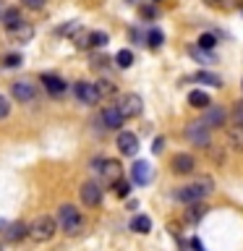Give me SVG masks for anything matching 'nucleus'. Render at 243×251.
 Instances as JSON below:
<instances>
[{
    "label": "nucleus",
    "instance_id": "f8f14e48",
    "mask_svg": "<svg viewBox=\"0 0 243 251\" xmlns=\"http://www.w3.org/2000/svg\"><path fill=\"white\" fill-rule=\"evenodd\" d=\"M39 81L45 84V89L52 94V97H63V94L68 92V84L63 81L60 76H55V74H42L39 76Z\"/></svg>",
    "mask_w": 243,
    "mask_h": 251
},
{
    "label": "nucleus",
    "instance_id": "7ed1b4c3",
    "mask_svg": "<svg viewBox=\"0 0 243 251\" xmlns=\"http://www.w3.org/2000/svg\"><path fill=\"white\" fill-rule=\"evenodd\" d=\"M55 233H58V220L50 217V215H39L34 223L29 225V235H31V241H37V243L52 241Z\"/></svg>",
    "mask_w": 243,
    "mask_h": 251
},
{
    "label": "nucleus",
    "instance_id": "4be33fe9",
    "mask_svg": "<svg viewBox=\"0 0 243 251\" xmlns=\"http://www.w3.org/2000/svg\"><path fill=\"white\" fill-rule=\"evenodd\" d=\"M194 78L199 84H207V86H222V78H219L217 74H209V71H199Z\"/></svg>",
    "mask_w": 243,
    "mask_h": 251
},
{
    "label": "nucleus",
    "instance_id": "aec40b11",
    "mask_svg": "<svg viewBox=\"0 0 243 251\" xmlns=\"http://www.w3.org/2000/svg\"><path fill=\"white\" fill-rule=\"evenodd\" d=\"M227 141H230V147L235 152H243V126H233L227 131Z\"/></svg>",
    "mask_w": 243,
    "mask_h": 251
},
{
    "label": "nucleus",
    "instance_id": "2f4dec72",
    "mask_svg": "<svg viewBox=\"0 0 243 251\" xmlns=\"http://www.w3.org/2000/svg\"><path fill=\"white\" fill-rule=\"evenodd\" d=\"M113 186H115V194L118 196H128L131 194V183H125V180H121V178H118Z\"/></svg>",
    "mask_w": 243,
    "mask_h": 251
},
{
    "label": "nucleus",
    "instance_id": "2eb2a0df",
    "mask_svg": "<svg viewBox=\"0 0 243 251\" xmlns=\"http://www.w3.org/2000/svg\"><path fill=\"white\" fill-rule=\"evenodd\" d=\"M123 121H125V118L121 115V110H118V105H110V107L102 110V126H105V128H113V131H118V128L123 126Z\"/></svg>",
    "mask_w": 243,
    "mask_h": 251
},
{
    "label": "nucleus",
    "instance_id": "f03ea898",
    "mask_svg": "<svg viewBox=\"0 0 243 251\" xmlns=\"http://www.w3.org/2000/svg\"><path fill=\"white\" fill-rule=\"evenodd\" d=\"M207 194H212V178H199L196 183L180 186L175 191V199L180 204H191V201H201Z\"/></svg>",
    "mask_w": 243,
    "mask_h": 251
},
{
    "label": "nucleus",
    "instance_id": "9d476101",
    "mask_svg": "<svg viewBox=\"0 0 243 251\" xmlns=\"http://www.w3.org/2000/svg\"><path fill=\"white\" fill-rule=\"evenodd\" d=\"M13 97L19 100V102H34L37 100V84H31V81H24V78H19V81H13Z\"/></svg>",
    "mask_w": 243,
    "mask_h": 251
},
{
    "label": "nucleus",
    "instance_id": "0eeeda50",
    "mask_svg": "<svg viewBox=\"0 0 243 251\" xmlns=\"http://www.w3.org/2000/svg\"><path fill=\"white\" fill-rule=\"evenodd\" d=\"M94 170L99 173V178L105 180V183H115L123 173L121 162H115V160H94Z\"/></svg>",
    "mask_w": 243,
    "mask_h": 251
},
{
    "label": "nucleus",
    "instance_id": "20e7f679",
    "mask_svg": "<svg viewBox=\"0 0 243 251\" xmlns=\"http://www.w3.org/2000/svg\"><path fill=\"white\" fill-rule=\"evenodd\" d=\"M73 97L81 102V105H89V107L99 105V92L92 81H76L73 84Z\"/></svg>",
    "mask_w": 243,
    "mask_h": 251
},
{
    "label": "nucleus",
    "instance_id": "b1692460",
    "mask_svg": "<svg viewBox=\"0 0 243 251\" xmlns=\"http://www.w3.org/2000/svg\"><path fill=\"white\" fill-rule=\"evenodd\" d=\"M94 86H97V92H99V100L115 94V84H110V81H94Z\"/></svg>",
    "mask_w": 243,
    "mask_h": 251
},
{
    "label": "nucleus",
    "instance_id": "1a4fd4ad",
    "mask_svg": "<svg viewBox=\"0 0 243 251\" xmlns=\"http://www.w3.org/2000/svg\"><path fill=\"white\" fill-rule=\"evenodd\" d=\"M118 110H121L123 118H136V115H141V110H144V102H141L139 94H125L121 100V105H118Z\"/></svg>",
    "mask_w": 243,
    "mask_h": 251
},
{
    "label": "nucleus",
    "instance_id": "f704fd0d",
    "mask_svg": "<svg viewBox=\"0 0 243 251\" xmlns=\"http://www.w3.org/2000/svg\"><path fill=\"white\" fill-rule=\"evenodd\" d=\"M21 3L26 5V8H31V11H39V8H42L47 0H21Z\"/></svg>",
    "mask_w": 243,
    "mask_h": 251
},
{
    "label": "nucleus",
    "instance_id": "a211bd4d",
    "mask_svg": "<svg viewBox=\"0 0 243 251\" xmlns=\"http://www.w3.org/2000/svg\"><path fill=\"white\" fill-rule=\"evenodd\" d=\"M3 233H5V238L13 243V241H21L24 235H29V225H24V223H13V225H8Z\"/></svg>",
    "mask_w": 243,
    "mask_h": 251
},
{
    "label": "nucleus",
    "instance_id": "c756f323",
    "mask_svg": "<svg viewBox=\"0 0 243 251\" xmlns=\"http://www.w3.org/2000/svg\"><path fill=\"white\" fill-rule=\"evenodd\" d=\"M191 55H194V58H199V60H204V63H215V58H212L204 47H191Z\"/></svg>",
    "mask_w": 243,
    "mask_h": 251
},
{
    "label": "nucleus",
    "instance_id": "6e6552de",
    "mask_svg": "<svg viewBox=\"0 0 243 251\" xmlns=\"http://www.w3.org/2000/svg\"><path fill=\"white\" fill-rule=\"evenodd\" d=\"M204 110H207V113H204V118H201L204 126H207V128H222L225 121H227V113H225V110L219 107V105H212V102H209Z\"/></svg>",
    "mask_w": 243,
    "mask_h": 251
},
{
    "label": "nucleus",
    "instance_id": "39448f33",
    "mask_svg": "<svg viewBox=\"0 0 243 251\" xmlns=\"http://www.w3.org/2000/svg\"><path fill=\"white\" fill-rule=\"evenodd\" d=\"M209 131L212 128H207L204 121H194V123L186 126V139L191 141L194 147H204V149H207L209 147Z\"/></svg>",
    "mask_w": 243,
    "mask_h": 251
},
{
    "label": "nucleus",
    "instance_id": "412c9836",
    "mask_svg": "<svg viewBox=\"0 0 243 251\" xmlns=\"http://www.w3.org/2000/svg\"><path fill=\"white\" fill-rule=\"evenodd\" d=\"M131 230H136V233H149L152 230V220H149L146 215H136L131 220Z\"/></svg>",
    "mask_w": 243,
    "mask_h": 251
},
{
    "label": "nucleus",
    "instance_id": "423d86ee",
    "mask_svg": "<svg viewBox=\"0 0 243 251\" xmlns=\"http://www.w3.org/2000/svg\"><path fill=\"white\" fill-rule=\"evenodd\" d=\"M78 194H81L84 207H99V204H102V196H105V191H102V186L97 183V180H86V183H81Z\"/></svg>",
    "mask_w": 243,
    "mask_h": 251
},
{
    "label": "nucleus",
    "instance_id": "dca6fc26",
    "mask_svg": "<svg viewBox=\"0 0 243 251\" xmlns=\"http://www.w3.org/2000/svg\"><path fill=\"white\" fill-rule=\"evenodd\" d=\"M21 24H24V19H21L19 8H5V11H3V26L8 31H13L16 26H21Z\"/></svg>",
    "mask_w": 243,
    "mask_h": 251
},
{
    "label": "nucleus",
    "instance_id": "ddd939ff",
    "mask_svg": "<svg viewBox=\"0 0 243 251\" xmlns=\"http://www.w3.org/2000/svg\"><path fill=\"white\" fill-rule=\"evenodd\" d=\"M131 180L139 183V186H146L149 180H152V165L144 162V160H136L133 168H131Z\"/></svg>",
    "mask_w": 243,
    "mask_h": 251
},
{
    "label": "nucleus",
    "instance_id": "bb28decb",
    "mask_svg": "<svg viewBox=\"0 0 243 251\" xmlns=\"http://www.w3.org/2000/svg\"><path fill=\"white\" fill-rule=\"evenodd\" d=\"M21 55L19 52H11V55H5V58H3V68H19L21 66Z\"/></svg>",
    "mask_w": 243,
    "mask_h": 251
},
{
    "label": "nucleus",
    "instance_id": "473e14b6",
    "mask_svg": "<svg viewBox=\"0 0 243 251\" xmlns=\"http://www.w3.org/2000/svg\"><path fill=\"white\" fill-rule=\"evenodd\" d=\"M76 47H81V50L92 47V42H89V31H78V34H76Z\"/></svg>",
    "mask_w": 243,
    "mask_h": 251
},
{
    "label": "nucleus",
    "instance_id": "4468645a",
    "mask_svg": "<svg viewBox=\"0 0 243 251\" xmlns=\"http://www.w3.org/2000/svg\"><path fill=\"white\" fill-rule=\"evenodd\" d=\"M170 168H172V173H178V176H188V173H194V168H196V160H194L191 154L180 152V154L172 157Z\"/></svg>",
    "mask_w": 243,
    "mask_h": 251
},
{
    "label": "nucleus",
    "instance_id": "6ab92c4d",
    "mask_svg": "<svg viewBox=\"0 0 243 251\" xmlns=\"http://www.w3.org/2000/svg\"><path fill=\"white\" fill-rule=\"evenodd\" d=\"M209 94L207 92H201V89H194L191 94H188V105H191V107H199V110H204V107H207L209 105Z\"/></svg>",
    "mask_w": 243,
    "mask_h": 251
},
{
    "label": "nucleus",
    "instance_id": "e433bc0d",
    "mask_svg": "<svg viewBox=\"0 0 243 251\" xmlns=\"http://www.w3.org/2000/svg\"><path fill=\"white\" fill-rule=\"evenodd\" d=\"M141 16H144V19H154V16H157V11H154L152 5H144V8H141Z\"/></svg>",
    "mask_w": 243,
    "mask_h": 251
},
{
    "label": "nucleus",
    "instance_id": "5701e85b",
    "mask_svg": "<svg viewBox=\"0 0 243 251\" xmlns=\"http://www.w3.org/2000/svg\"><path fill=\"white\" fill-rule=\"evenodd\" d=\"M115 63H118V68H131L133 66V52L131 50H121L115 55Z\"/></svg>",
    "mask_w": 243,
    "mask_h": 251
},
{
    "label": "nucleus",
    "instance_id": "58836bf2",
    "mask_svg": "<svg viewBox=\"0 0 243 251\" xmlns=\"http://www.w3.org/2000/svg\"><path fill=\"white\" fill-rule=\"evenodd\" d=\"M204 3H207V5H215V8H219V5H222V0H204Z\"/></svg>",
    "mask_w": 243,
    "mask_h": 251
},
{
    "label": "nucleus",
    "instance_id": "7c9ffc66",
    "mask_svg": "<svg viewBox=\"0 0 243 251\" xmlns=\"http://www.w3.org/2000/svg\"><path fill=\"white\" fill-rule=\"evenodd\" d=\"M233 126H243V100L235 102L233 107Z\"/></svg>",
    "mask_w": 243,
    "mask_h": 251
},
{
    "label": "nucleus",
    "instance_id": "4c0bfd02",
    "mask_svg": "<svg viewBox=\"0 0 243 251\" xmlns=\"http://www.w3.org/2000/svg\"><path fill=\"white\" fill-rule=\"evenodd\" d=\"M188 246H194V249H201V241H199V238H191V241H188Z\"/></svg>",
    "mask_w": 243,
    "mask_h": 251
},
{
    "label": "nucleus",
    "instance_id": "c9c22d12",
    "mask_svg": "<svg viewBox=\"0 0 243 251\" xmlns=\"http://www.w3.org/2000/svg\"><path fill=\"white\" fill-rule=\"evenodd\" d=\"M162 147H165V139H162V136H157V139H154V144H152V152H154V154H160V152H162Z\"/></svg>",
    "mask_w": 243,
    "mask_h": 251
},
{
    "label": "nucleus",
    "instance_id": "a878e982",
    "mask_svg": "<svg viewBox=\"0 0 243 251\" xmlns=\"http://www.w3.org/2000/svg\"><path fill=\"white\" fill-rule=\"evenodd\" d=\"M89 42H92V47H105L107 45V34L105 31H89Z\"/></svg>",
    "mask_w": 243,
    "mask_h": 251
},
{
    "label": "nucleus",
    "instance_id": "c85d7f7f",
    "mask_svg": "<svg viewBox=\"0 0 243 251\" xmlns=\"http://www.w3.org/2000/svg\"><path fill=\"white\" fill-rule=\"evenodd\" d=\"M217 45V39H215V34H207V31H204V34L199 37V47H204V50H212V47Z\"/></svg>",
    "mask_w": 243,
    "mask_h": 251
},
{
    "label": "nucleus",
    "instance_id": "f257e3e1",
    "mask_svg": "<svg viewBox=\"0 0 243 251\" xmlns=\"http://www.w3.org/2000/svg\"><path fill=\"white\" fill-rule=\"evenodd\" d=\"M58 225L66 235H78L84 230V217L73 204H63L60 212H58Z\"/></svg>",
    "mask_w": 243,
    "mask_h": 251
},
{
    "label": "nucleus",
    "instance_id": "393cba45",
    "mask_svg": "<svg viewBox=\"0 0 243 251\" xmlns=\"http://www.w3.org/2000/svg\"><path fill=\"white\" fill-rule=\"evenodd\" d=\"M162 39H165V37H162V31H160V29H152V31L146 34V45L152 47V50H157V47L162 45Z\"/></svg>",
    "mask_w": 243,
    "mask_h": 251
},
{
    "label": "nucleus",
    "instance_id": "72a5a7b5",
    "mask_svg": "<svg viewBox=\"0 0 243 251\" xmlns=\"http://www.w3.org/2000/svg\"><path fill=\"white\" fill-rule=\"evenodd\" d=\"M8 113H11V105H8V97H3V94H0V121H3V118H8Z\"/></svg>",
    "mask_w": 243,
    "mask_h": 251
},
{
    "label": "nucleus",
    "instance_id": "9b49d317",
    "mask_svg": "<svg viewBox=\"0 0 243 251\" xmlns=\"http://www.w3.org/2000/svg\"><path fill=\"white\" fill-rule=\"evenodd\" d=\"M118 149H121L123 157H133L139 152V136L131 131H121L118 133Z\"/></svg>",
    "mask_w": 243,
    "mask_h": 251
},
{
    "label": "nucleus",
    "instance_id": "cd10ccee",
    "mask_svg": "<svg viewBox=\"0 0 243 251\" xmlns=\"http://www.w3.org/2000/svg\"><path fill=\"white\" fill-rule=\"evenodd\" d=\"M11 34H16L19 39H29L31 34H34V29H31V26H26V24H21V26H16V29L11 31Z\"/></svg>",
    "mask_w": 243,
    "mask_h": 251
},
{
    "label": "nucleus",
    "instance_id": "ea45409f",
    "mask_svg": "<svg viewBox=\"0 0 243 251\" xmlns=\"http://www.w3.org/2000/svg\"><path fill=\"white\" fill-rule=\"evenodd\" d=\"M5 227H8V223H5V220H0V233H3Z\"/></svg>",
    "mask_w": 243,
    "mask_h": 251
},
{
    "label": "nucleus",
    "instance_id": "f3484780",
    "mask_svg": "<svg viewBox=\"0 0 243 251\" xmlns=\"http://www.w3.org/2000/svg\"><path fill=\"white\" fill-rule=\"evenodd\" d=\"M207 204H201V201H191L188 204V209H186V223H199V220L207 215Z\"/></svg>",
    "mask_w": 243,
    "mask_h": 251
}]
</instances>
